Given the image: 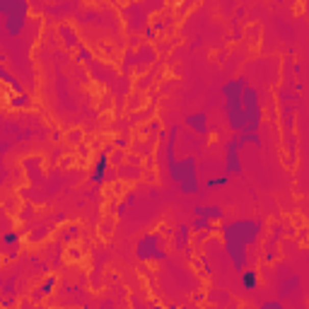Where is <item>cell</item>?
<instances>
[{"label":"cell","mask_w":309,"mask_h":309,"mask_svg":"<svg viewBox=\"0 0 309 309\" xmlns=\"http://www.w3.org/2000/svg\"><path fill=\"white\" fill-rule=\"evenodd\" d=\"M266 225L261 220H232V222H222L220 225V237H222V246L227 254L229 264L235 271H244L249 268V254L246 249L254 246L261 235H264Z\"/></svg>","instance_id":"1"},{"label":"cell","mask_w":309,"mask_h":309,"mask_svg":"<svg viewBox=\"0 0 309 309\" xmlns=\"http://www.w3.org/2000/svg\"><path fill=\"white\" fill-rule=\"evenodd\" d=\"M176 138H179V126H172L167 131V147H164V160H167V174L172 179L182 193L193 196L200 193V182H198V164L196 157L189 154L184 160H174V145H176Z\"/></svg>","instance_id":"2"},{"label":"cell","mask_w":309,"mask_h":309,"mask_svg":"<svg viewBox=\"0 0 309 309\" xmlns=\"http://www.w3.org/2000/svg\"><path fill=\"white\" fill-rule=\"evenodd\" d=\"M242 114H244V131L237 136L239 145H256L261 147V123H264V107L261 94L256 87L246 85L242 92Z\"/></svg>","instance_id":"3"},{"label":"cell","mask_w":309,"mask_h":309,"mask_svg":"<svg viewBox=\"0 0 309 309\" xmlns=\"http://www.w3.org/2000/svg\"><path fill=\"white\" fill-rule=\"evenodd\" d=\"M249 85L244 75L239 78H232L222 85V104H225V121H227V128L235 131V133H242L244 131V114H242V92Z\"/></svg>","instance_id":"4"},{"label":"cell","mask_w":309,"mask_h":309,"mask_svg":"<svg viewBox=\"0 0 309 309\" xmlns=\"http://www.w3.org/2000/svg\"><path fill=\"white\" fill-rule=\"evenodd\" d=\"M136 256L140 261H147V264H160V261H167V246H164V237L160 232H145L136 242Z\"/></svg>","instance_id":"5"},{"label":"cell","mask_w":309,"mask_h":309,"mask_svg":"<svg viewBox=\"0 0 309 309\" xmlns=\"http://www.w3.org/2000/svg\"><path fill=\"white\" fill-rule=\"evenodd\" d=\"M239 150H242V145H239L237 138H232V140L225 143V176H239L242 169H244V167H242Z\"/></svg>","instance_id":"6"},{"label":"cell","mask_w":309,"mask_h":309,"mask_svg":"<svg viewBox=\"0 0 309 309\" xmlns=\"http://www.w3.org/2000/svg\"><path fill=\"white\" fill-rule=\"evenodd\" d=\"M184 123L191 128L193 133H198L200 138H205L210 131V116L205 111H193V114H189V116L184 118Z\"/></svg>","instance_id":"7"},{"label":"cell","mask_w":309,"mask_h":309,"mask_svg":"<svg viewBox=\"0 0 309 309\" xmlns=\"http://www.w3.org/2000/svg\"><path fill=\"white\" fill-rule=\"evenodd\" d=\"M27 24H29V12H22V15H10V17H5L3 29H5L8 37H19L27 29Z\"/></svg>","instance_id":"8"},{"label":"cell","mask_w":309,"mask_h":309,"mask_svg":"<svg viewBox=\"0 0 309 309\" xmlns=\"http://www.w3.org/2000/svg\"><path fill=\"white\" fill-rule=\"evenodd\" d=\"M193 213H196V218H203V220H210V222H218V220L225 218V210H222V205H218V203H196L193 205Z\"/></svg>","instance_id":"9"},{"label":"cell","mask_w":309,"mask_h":309,"mask_svg":"<svg viewBox=\"0 0 309 309\" xmlns=\"http://www.w3.org/2000/svg\"><path fill=\"white\" fill-rule=\"evenodd\" d=\"M32 5H29V0H0V15H22V12H29Z\"/></svg>","instance_id":"10"},{"label":"cell","mask_w":309,"mask_h":309,"mask_svg":"<svg viewBox=\"0 0 309 309\" xmlns=\"http://www.w3.org/2000/svg\"><path fill=\"white\" fill-rule=\"evenodd\" d=\"M107 169H109V152H99V160H97V164L92 167L90 182L92 184H101L104 182V176H107Z\"/></svg>","instance_id":"11"},{"label":"cell","mask_w":309,"mask_h":309,"mask_svg":"<svg viewBox=\"0 0 309 309\" xmlns=\"http://www.w3.org/2000/svg\"><path fill=\"white\" fill-rule=\"evenodd\" d=\"M302 288V278L297 275V273H292L290 278H285V280L280 282V288H278V295L280 297H292L295 292Z\"/></svg>","instance_id":"12"},{"label":"cell","mask_w":309,"mask_h":309,"mask_svg":"<svg viewBox=\"0 0 309 309\" xmlns=\"http://www.w3.org/2000/svg\"><path fill=\"white\" fill-rule=\"evenodd\" d=\"M239 282H242V288H244L246 292H254L259 290V271H254V268H244V271L239 273Z\"/></svg>","instance_id":"13"},{"label":"cell","mask_w":309,"mask_h":309,"mask_svg":"<svg viewBox=\"0 0 309 309\" xmlns=\"http://www.w3.org/2000/svg\"><path fill=\"white\" fill-rule=\"evenodd\" d=\"M189 239H191V225L182 222L176 232H174V249H186L189 246Z\"/></svg>","instance_id":"14"},{"label":"cell","mask_w":309,"mask_h":309,"mask_svg":"<svg viewBox=\"0 0 309 309\" xmlns=\"http://www.w3.org/2000/svg\"><path fill=\"white\" fill-rule=\"evenodd\" d=\"M0 82H5V85H10V87H12V90L17 92V94H27V92H24V87H22V82H19L12 73H10V70L5 68V65H0Z\"/></svg>","instance_id":"15"},{"label":"cell","mask_w":309,"mask_h":309,"mask_svg":"<svg viewBox=\"0 0 309 309\" xmlns=\"http://www.w3.org/2000/svg\"><path fill=\"white\" fill-rule=\"evenodd\" d=\"M56 285H58V278L56 275H48L44 282H41V288H39V292L34 295V300H41V297H48L51 292L56 290Z\"/></svg>","instance_id":"16"},{"label":"cell","mask_w":309,"mask_h":309,"mask_svg":"<svg viewBox=\"0 0 309 309\" xmlns=\"http://www.w3.org/2000/svg\"><path fill=\"white\" fill-rule=\"evenodd\" d=\"M196 232H203V235H210V232H215V222H210V220H203V218H193V225H191Z\"/></svg>","instance_id":"17"},{"label":"cell","mask_w":309,"mask_h":309,"mask_svg":"<svg viewBox=\"0 0 309 309\" xmlns=\"http://www.w3.org/2000/svg\"><path fill=\"white\" fill-rule=\"evenodd\" d=\"M10 104H12L15 109H27V107H32V97H29V94H17V97L10 99Z\"/></svg>","instance_id":"18"},{"label":"cell","mask_w":309,"mask_h":309,"mask_svg":"<svg viewBox=\"0 0 309 309\" xmlns=\"http://www.w3.org/2000/svg\"><path fill=\"white\" fill-rule=\"evenodd\" d=\"M282 123H285V131H292V126H295V111L288 104L282 107Z\"/></svg>","instance_id":"19"},{"label":"cell","mask_w":309,"mask_h":309,"mask_svg":"<svg viewBox=\"0 0 309 309\" xmlns=\"http://www.w3.org/2000/svg\"><path fill=\"white\" fill-rule=\"evenodd\" d=\"M17 242H19V232H12V229L0 237V244H5V246H15Z\"/></svg>","instance_id":"20"},{"label":"cell","mask_w":309,"mask_h":309,"mask_svg":"<svg viewBox=\"0 0 309 309\" xmlns=\"http://www.w3.org/2000/svg\"><path fill=\"white\" fill-rule=\"evenodd\" d=\"M229 182V176H210L208 182H205V189H218V186H225V184Z\"/></svg>","instance_id":"21"},{"label":"cell","mask_w":309,"mask_h":309,"mask_svg":"<svg viewBox=\"0 0 309 309\" xmlns=\"http://www.w3.org/2000/svg\"><path fill=\"white\" fill-rule=\"evenodd\" d=\"M259 309H285V304L280 300H266V302H261Z\"/></svg>","instance_id":"22"},{"label":"cell","mask_w":309,"mask_h":309,"mask_svg":"<svg viewBox=\"0 0 309 309\" xmlns=\"http://www.w3.org/2000/svg\"><path fill=\"white\" fill-rule=\"evenodd\" d=\"M116 145H118V147H126V145H128V140H126V138H118Z\"/></svg>","instance_id":"23"},{"label":"cell","mask_w":309,"mask_h":309,"mask_svg":"<svg viewBox=\"0 0 309 309\" xmlns=\"http://www.w3.org/2000/svg\"><path fill=\"white\" fill-rule=\"evenodd\" d=\"M152 309H164V307H162V304H154V307H152Z\"/></svg>","instance_id":"24"}]
</instances>
